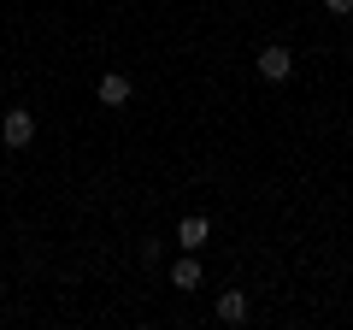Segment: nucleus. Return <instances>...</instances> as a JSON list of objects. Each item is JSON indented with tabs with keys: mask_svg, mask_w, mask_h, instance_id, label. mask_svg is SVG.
I'll return each mask as SVG.
<instances>
[{
	"mask_svg": "<svg viewBox=\"0 0 353 330\" xmlns=\"http://www.w3.org/2000/svg\"><path fill=\"white\" fill-rule=\"evenodd\" d=\"M253 65H259V77H265V83H289V71H294V53L271 41V48H259V59H253Z\"/></svg>",
	"mask_w": 353,
	"mask_h": 330,
	"instance_id": "2",
	"label": "nucleus"
},
{
	"mask_svg": "<svg viewBox=\"0 0 353 330\" xmlns=\"http://www.w3.org/2000/svg\"><path fill=\"white\" fill-rule=\"evenodd\" d=\"M0 142H6V148H30V142H36V113H30V106H12L6 124H0Z\"/></svg>",
	"mask_w": 353,
	"mask_h": 330,
	"instance_id": "1",
	"label": "nucleus"
},
{
	"mask_svg": "<svg viewBox=\"0 0 353 330\" xmlns=\"http://www.w3.org/2000/svg\"><path fill=\"white\" fill-rule=\"evenodd\" d=\"M171 289H201V260H194V254H183L171 266Z\"/></svg>",
	"mask_w": 353,
	"mask_h": 330,
	"instance_id": "6",
	"label": "nucleus"
},
{
	"mask_svg": "<svg viewBox=\"0 0 353 330\" xmlns=\"http://www.w3.org/2000/svg\"><path fill=\"white\" fill-rule=\"evenodd\" d=\"M318 6H324V12H336V18H347V12H353V0H318Z\"/></svg>",
	"mask_w": 353,
	"mask_h": 330,
	"instance_id": "7",
	"label": "nucleus"
},
{
	"mask_svg": "<svg viewBox=\"0 0 353 330\" xmlns=\"http://www.w3.org/2000/svg\"><path fill=\"white\" fill-rule=\"evenodd\" d=\"M206 236H212V224H206L201 213H189L183 224H176V248H189V254H194V248H206Z\"/></svg>",
	"mask_w": 353,
	"mask_h": 330,
	"instance_id": "4",
	"label": "nucleus"
},
{
	"mask_svg": "<svg viewBox=\"0 0 353 330\" xmlns=\"http://www.w3.org/2000/svg\"><path fill=\"white\" fill-rule=\"evenodd\" d=\"M94 95H101V106H130V77L124 71H106Z\"/></svg>",
	"mask_w": 353,
	"mask_h": 330,
	"instance_id": "5",
	"label": "nucleus"
},
{
	"mask_svg": "<svg viewBox=\"0 0 353 330\" xmlns=\"http://www.w3.org/2000/svg\"><path fill=\"white\" fill-rule=\"evenodd\" d=\"M248 289H224L218 295V324H248Z\"/></svg>",
	"mask_w": 353,
	"mask_h": 330,
	"instance_id": "3",
	"label": "nucleus"
}]
</instances>
